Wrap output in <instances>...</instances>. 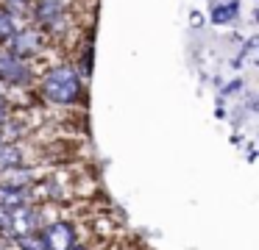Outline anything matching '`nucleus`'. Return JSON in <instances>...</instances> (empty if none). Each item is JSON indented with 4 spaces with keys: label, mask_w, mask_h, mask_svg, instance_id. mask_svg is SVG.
<instances>
[{
    "label": "nucleus",
    "mask_w": 259,
    "mask_h": 250,
    "mask_svg": "<svg viewBox=\"0 0 259 250\" xmlns=\"http://www.w3.org/2000/svg\"><path fill=\"white\" fill-rule=\"evenodd\" d=\"M39 94L51 106H73L81 100V75L75 67L62 64L39 78Z\"/></svg>",
    "instance_id": "obj_1"
},
{
    "label": "nucleus",
    "mask_w": 259,
    "mask_h": 250,
    "mask_svg": "<svg viewBox=\"0 0 259 250\" xmlns=\"http://www.w3.org/2000/svg\"><path fill=\"white\" fill-rule=\"evenodd\" d=\"M28 17L34 20L36 31L53 33V36H56V33L64 28V17H67V14H64V3H62V0H36V3H31Z\"/></svg>",
    "instance_id": "obj_2"
},
{
    "label": "nucleus",
    "mask_w": 259,
    "mask_h": 250,
    "mask_svg": "<svg viewBox=\"0 0 259 250\" xmlns=\"http://www.w3.org/2000/svg\"><path fill=\"white\" fill-rule=\"evenodd\" d=\"M31 81H34V70L28 61L0 50V83H6L9 89H25L31 86Z\"/></svg>",
    "instance_id": "obj_3"
},
{
    "label": "nucleus",
    "mask_w": 259,
    "mask_h": 250,
    "mask_svg": "<svg viewBox=\"0 0 259 250\" xmlns=\"http://www.w3.org/2000/svg\"><path fill=\"white\" fill-rule=\"evenodd\" d=\"M42 42H45L42 31H36V28H17L14 36L6 42V53H12L14 59L28 61L31 56H36L42 50Z\"/></svg>",
    "instance_id": "obj_4"
},
{
    "label": "nucleus",
    "mask_w": 259,
    "mask_h": 250,
    "mask_svg": "<svg viewBox=\"0 0 259 250\" xmlns=\"http://www.w3.org/2000/svg\"><path fill=\"white\" fill-rule=\"evenodd\" d=\"M42 239H45V247L48 250H70L78 244V233H75V225L73 222H53V225H48L45 231H39Z\"/></svg>",
    "instance_id": "obj_5"
},
{
    "label": "nucleus",
    "mask_w": 259,
    "mask_h": 250,
    "mask_svg": "<svg viewBox=\"0 0 259 250\" xmlns=\"http://www.w3.org/2000/svg\"><path fill=\"white\" fill-rule=\"evenodd\" d=\"M9 233H12V242L20 236H28V233H36L34 206H17L9 211Z\"/></svg>",
    "instance_id": "obj_6"
},
{
    "label": "nucleus",
    "mask_w": 259,
    "mask_h": 250,
    "mask_svg": "<svg viewBox=\"0 0 259 250\" xmlns=\"http://www.w3.org/2000/svg\"><path fill=\"white\" fill-rule=\"evenodd\" d=\"M36 181L34 170L31 167H14V170H6V172H0V183L3 186H12V189H28L31 183Z\"/></svg>",
    "instance_id": "obj_7"
},
{
    "label": "nucleus",
    "mask_w": 259,
    "mask_h": 250,
    "mask_svg": "<svg viewBox=\"0 0 259 250\" xmlns=\"http://www.w3.org/2000/svg\"><path fill=\"white\" fill-rule=\"evenodd\" d=\"M0 206L6 211L17 209V206H31L28 189H12V186H3V183H0Z\"/></svg>",
    "instance_id": "obj_8"
},
{
    "label": "nucleus",
    "mask_w": 259,
    "mask_h": 250,
    "mask_svg": "<svg viewBox=\"0 0 259 250\" xmlns=\"http://www.w3.org/2000/svg\"><path fill=\"white\" fill-rule=\"evenodd\" d=\"M25 156H23V147L17 142H9V144H0V172L6 170H14V167H23Z\"/></svg>",
    "instance_id": "obj_9"
},
{
    "label": "nucleus",
    "mask_w": 259,
    "mask_h": 250,
    "mask_svg": "<svg viewBox=\"0 0 259 250\" xmlns=\"http://www.w3.org/2000/svg\"><path fill=\"white\" fill-rule=\"evenodd\" d=\"M237 14H240V3H237V0H229V3H220L212 9V22L214 25H226V22H231Z\"/></svg>",
    "instance_id": "obj_10"
},
{
    "label": "nucleus",
    "mask_w": 259,
    "mask_h": 250,
    "mask_svg": "<svg viewBox=\"0 0 259 250\" xmlns=\"http://www.w3.org/2000/svg\"><path fill=\"white\" fill-rule=\"evenodd\" d=\"M14 31H17V20L6 9H0V47H6V42L14 36Z\"/></svg>",
    "instance_id": "obj_11"
},
{
    "label": "nucleus",
    "mask_w": 259,
    "mask_h": 250,
    "mask_svg": "<svg viewBox=\"0 0 259 250\" xmlns=\"http://www.w3.org/2000/svg\"><path fill=\"white\" fill-rule=\"evenodd\" d=\"M12 244H14L17 250H48V247H45V239H42L39 231H36V233H28V236L14 239Z\"/></svg>",
    "instance_id": "obj_12"
},
{
    "label": "nucleus",
    "mask_w": 259,
    "mask_h": 250,
    "mask_svg": "<svg viewBox=\"0 0 259 250\" xmlns=\"http://www.w3.org/2000/svg\"><path fill=\"white\" fill-rule=\"evenodd\" d=\"M0 236L6 239V242H12V233H9V211L0 206Z\"/></svg>",
    "instance_id": "obj_13"
},
{
    "label": "nucleus",
    "mask_w": 259,
    "mask_h": 250,
    "mask_svg": "<svg viewBox=\"0 0 259 250\" xmlns=\"http://www.w3.org/2000/svg\"><path fill=\"white\" fill-rule=\"evenodd\" d=\"M12 114H14V111H0V128H3L9 120H12Z\"/></svg>",
    "instance_id": "obj_14"
},
{
    "label": "nucleus",
    "mask_w": 259,
    "mask_h": 250,
    "mask_svg": "<svg viewBox=\"0 0 259 250\" xmlns=\"http://www.w3.org/2000/svg\"><path fill=\"white\" fill-rule=\"evenodd\" d=\"M0 111H12V103H9V100L3 97V94H0Z\"/></svg>",
    "instance_id": "obj_15"
},
{
    "label": "nucleus",
    "mask_w": 259,
    "mask_h": 250,
    "mask_svg": "<svg viewBox=\"0 0 259 250\" xmlns=\"http://www.w3.org/2000/svg\"><path fill=\"white\" fill-rule=\"evenodd\" d=\"M12 3H23V6H31L34 0H12Z\"/></svg>",
    "instance_id": "obj_16"
},
{
    "label": "nucleus",
    "mask_w": 259,
    "mask_h": 250,
    "mask_svg": "<svg viewBox=\"0 0 259 250\" xmlns=\"http://www.w3.org/2000/svg\"><path fill=\"white\" fill-rule=\"evenodd\" d=\"M70 250H87V247H81V244H75V247H70Z\"/></svg>",
    "instance_id": "obj_17"
},
{
    "label": "nucleus",
    "mask_w": 259,
    "mask_h": 250,
    "mask_svg": "<svg viewBox=\"0 0 259 250\" xmlns=\"http://www.w3.org/2000/svg\"><path fill=\"white\" fill-rule=\"evenodd\" d=\"M0 144H6V139H3V133H0Z\"/></svg>",
    "instance_id": "obj_18"
}]
</instances>
